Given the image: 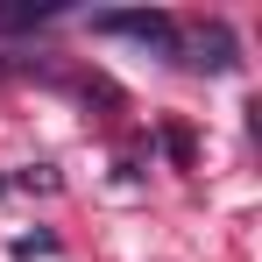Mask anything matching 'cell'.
Masks as SVG:
<instances>
[{
    "instance_id": "1",
    "label": "cell",
    "mask_w": 262,
    "mask_h": 262,
    "mask_svg": "<svg viewBox=\"0 0 262 262\" xmlns=\"http://www.w3.org/2000/svg\"><path fill=\"white\" fill-rule=\"evenodd\" d=\"M92 29L99 36H135V43L149 50H177V21L163 7H135V14H92Z\"/></svg>"
},
{
    "instance_id": "2",
    "label": "cell",
    "mask_w": 262,
    "mask_h": 262,
    "mask_svg": "<svg viewBox=\"0 0 262 262\" xmlns=\"http://www.w3.org/2000/svg\"><path fill=\"white\" fill-rule=\"evenodd\" d=\"M184 64H199V71H234V36H227V21H206L199 36H191V57Z\"/></svg>"
},
{
    "instance_id": "3",
    "label": "cell",
    "mask_w": 262,
    "mask_h": 262,
    "mask_svg": "<svg viewBox=\"0 0 262 262\" xmlns=\"http://www.w3.org/2000/svg\"><path fill=\"white\" fill-rule=\"evenodd\" d=\"M50 14H57V7H0V29H36Z\"/></svg>"
},
{
    "instance_id": "4",
    "label": "cell",
    "mask_w": 262,
    "mask_h": 262,
    "mask_svg": "<svg viewBox=\"0 0 262 262\" xmlns=\"http://www.w3.org/2000/svg\"><path fill=\"white\" fill-rule=\"evenodd\" d=\"M0 78H7V71H0Z\"/></svg>"
}]
</instances>
